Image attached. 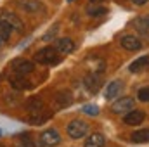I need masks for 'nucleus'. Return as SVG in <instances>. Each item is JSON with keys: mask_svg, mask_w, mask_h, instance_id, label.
<instances>
[{"mask_svg": "<svg viewBox=\"0 0 149 147\" xmlns=\"http://www.w3.org/2000/svg\"><path fill=\"white\" fill-rule=\"evenodd\" d=\"M137 97L141 102H149V87H144L137 92Z\"/></svg>", "mask_w": 149, "mask_h": 147, "instance_id": "obj_23", "label": "nucleus"}, {"mask_svg": "<svg viewBox=\"0 0 149 147\" xmlns=\"http://www.w3.org/2000/svg\"><path fill=\"white\" fill-rule=\"evenodd\" d=\"M12 31H14V30H12V28H10L3 19H0V38H2L3 42L12 37Z\"/></svg>", "mask_w": 149, "mask_h": 147, "instance_id": "obj_20", "label": "nucleus"}, {"mask_svg": "<svg viewBox=\"0 0 149 147\" xmlns=\"http://www.w3.org/2000/svg\"><path fill=\"white\" fill-rule=\"evenodd\" d=\"M92 3H97V2H102V0H90Z\"/></svg>", "mask_w": 149, "mask_h": 147, "instance_id": "obj_26", "label": "nucleus"}, {"mask_svg": "<svg viewBox=\"0 0 149 147\" xmlns=\"http://www.w3.org/2000/svg\"><path fill=\"white\" fill-rule=\"evenodd\" d=\"M132 142L135 144H148L149 142V128H142V130H137L132 133Z\"/></svg>", "mask_w": 149, "mask_h": 147, "instance_id": "obj_17", "label": "nucleus"}, {"mask_svg": "<svg viewBox=\"0 0 149 147\" xmlns=\"http://www.w3.org/2000/svg\"><path fill=\"white\" fill-rule=\"evenodd\" d=\"M149 66V55H142V57H137L132 64H130V73H139L142 69H146Z\"/></svg>", "mask_w": 149, "mask_h": 147, "instance_id": "obj_16", "label": "nucleus"}, {"mask_svg": "<svg viewBox=\"0 0 149 147\" xmlns=\"http://www.w3.org/2000/svg\"><path fill=\"white\" fill-rule=\"evenodd\" d=\"M17 5L28 14H43L45 12V5L40 0H19Z\"/></svg>", "mask_w": 149, "mask_h": 147, "instance_id": "obj_6", "label": "nucleus"}, {"mask_svg": "<svg viewBox=\"0 0 149 147\" xmlns=\"http://www.w3.org/2000/svg\"><path fill=\"white\" fill-rule=\"evenodd\" d=\"M104 144H106V139L102 133H92L88 135V139H85L83 147H104Z\"/></svg>", "mask_w": 149, "mask_h": 147, "instance_id": "obj_15", "label": "nucleus"}, {"mask_svg": "<svg viewBox=\"0 0 149 147\" xmlns=\"http://www.w3.org/2000/svg\"><path fill=\"white\" fill-rule=\"evenodd\" d=\"M35 61L38 64L43 66H50V64H57L59 62V52L54 47H43L35 54Z\"/></svg>", "mask_w": 149, "mask_h": 147, "instance_id": "obj_1", "label": "nucleus"}, {"mask_svg": "<svg viewBox=\"0 0 149 147\" xmlns=\"http://www.w3.org/2000/svg\"><path fill=\"white\" fill-rule=\"evenodd\" d=\"M121 88H123V83H121V81H118V80H114V81H111V83H108L106 92H104V97H106L108 101H113L114 97H118V95H120Z\"/></svg>", "mask_w": 149, "mask_h": 147, "instance_id": "obj_14", "label": "nucleus"}, {"mask_svg": "<svg viewBox=\"0 0 149 147\" xmlns=\"http://www.w3.org/2000/svg\"><path fill=\"white\" fill-rule=\"evenodd\" d=\"M56 101H57V107H68L71 104V95L70 92H59Z\"/></svg>", "mask_w": 149, "mask_h": 147, "instance_id": "obj_18", "label": "nucleus"}, {"mask_svg": "<svg viewBox=\"0 0 149 147\" xmlns=\"http://www.w3.org/2000/svg\"><path fill=\"white\" fill-rule=\"evenodd\" d=\"M134 5H144V3H148L149 0H130Z\"/></svg>", "mask_w": 149, "mask_h": 147, "instance_id": "obj_24", "label": "nucleus"}, {"mask_svg": "<svg viewBox=\"0 0 149 147\" xmlns=\"http://www.w3.org/2000/svg\"><path fill=\"white\" fill-rule=\"evenodd\" d=\"M87 14H88V16H92V17H97V16H102V14H106V9H104V7L88 5V7H87Z\"/></svg>", "mask_w": 149, "mask_h": 147, "instance_id": "obj_21", "label": "nucleus"}, {"mask_svg": "<svg viewBox=\"0 0 149 147\" xmlns=\"http://www.w3.org/2000/svg\"><path fill=\"white\" fill-rule=\"evenodd\" d=\"M26 109L30 111L31 114H42L43 111H45V104H43V101L40 99V97H31V99H28V102H26Z\"/></svg>", "mask_w": 149, "mask_h": 147, "instance_id": "obj_12", "label": "nucleus"}, {"mask_svg": "<svg viewBox=\"0 0 149 147\" xmlns=\"http://www.w3.org/2000/svg\"><path fill=\"white\" fill-rule=\"evenodd\" d=\"M134 109V99L132 97H120L111 104V111L114 114H127L128 111Z\"/></svg>", "mask_w": 149, "mask_h": 147, "instance_id": "obj_5", "label": "nucleus"}, {"mask_svg": "<svg viewBox=\"0 0 149 147\" xmlns=\"http://www.w3.org/2000/svg\"><path fill=\"white\" fill-rule=\"evenodd\" d=\"M66 130H68V135L71 139H83L88 132V125L83 119H73V121H70Z\"/></svg>", "mask_w": 149, "mask_h": 147, "instance_id": "obj_4", "label": "nucleus"}, {"mask_svg": "<svg viewBox=\"0 0 149 147\" xmlns=\"http://www.w3.org/2000/svg\"><path fill=\"white\" fill-rule=\"evenodd\" d=\"M120 45L125 49V50H139L141 47H142V43H141V40L137 37H134V35H125V37L120 40Z\"/></svg>", "mask_w": 149, "mask_h": 147, "instance_id": "obj_11", "label": "nucleus"}, {"mask_svg": "<svg viewBox=\"0 0 149 147\" xmlns=\"http://www.w3.org/2000/svg\"><path fill=\"white\" fill-rule=\"evenodd\" d=\"M135 28L141 31V33H148L149 31V16H144V17H137L134 21Z\"/></svg>", "mask_w": 149, "mask_h": 147, "instance_id": "obj_19", "label": "nucleus"}, {"mask_svg": "<svg viewBox=\"0 0 149 147\" xmlns=\"http://www.w3.org/2000/svg\"><path fill=\"white\" fill-rule=\"evenodd\" d=\"M9 83H10V87L16 88V90H26V88L31 87V83H30V80H28L26 76L17 74V73H10V76H9Z\"/></svg>", "mask_w": 149, "mask_h": 147, "instance_id": "obj_7", "label": "nucleus"}, {"mask_svg": "<svg viewBox=\"0 0 149 147\" xmlns=\"http://www.w3.org/2000/svg\"><path fill=\"white\" fill-rule=\"evenodd\" d=\"M16 147H26V146H24V144H23V142H21V140H19V142H17V144H16Z\"/></svg>", "mask_w": 149, "mask_h": 147, "instance_id": "obj_25", "label": "nucleus"}, {"mask_svg": "<svg viewBox=\"0 0 149 147\" xmlns=\"http://www.w3.org/2000/svg\"><path fill=\"white\" fill-rule=\"evenodd\" d=\"M85 87H87L88 92L95 94V92L101 88V76H99L97 73L87 74V76H85Z\"/></svg>", "mask_w": 149, "mask_h": 147, "instance_id": "obj_13", "label": "nucleus"}, {"mask_svg": "<svg viewBox=\"0 0 149 147\" xmlns=\"http://www.w3.org/2000/svg\"><path fill=\"white\" fill-rule=\"evenodd\" d=\"M2 43H3V40H2V38H0V47H2Z\"/></svg>", "mask_w": 149, "mask_h": 147, "instance_id": "obj_27", "label": "nucleus"}, {"mask_svg": "<svg viewBox=\"0 0 149 147\" xmlns=\"http://www.w3.org/2000/svg\"><path fill=\"white\" fill-rule=\"evenodd\" d=\"M35 69V64L28 59H23V57H17L10 62V73H17L23 74V76H28V74L33 73Z\"/></svg>", "mask_w": 149, "mask_h": 147, "instance_id": "obj_2", "label": "nucleus"}, {"mask_svg": "<svg viewBox=\"0 0 149 147\" xmlns=\"http://www.w3.org/2000/svg\"><path fill=\"white\" fill-rule=\"evenodd\" d=\"M68 2H74V0H68Z\"/></svg>", "mask_w": 149, "mask_h": 147, "instance_id": "obj_28", "label": "nucleus"}, {"mask_svg": "<svg viewBox=\"0 0 149 147\" xmlns=\"http://www.w3.org/2000/svg\"><path fill=\"white\" fill-rule=\"evenodd\" d=\"M38 140H40L42 147H54L57 144H61V135H59V132L56 128H47V130H43L40 133Z\"/></svg>", "mask_w": 149, "mask_h": 147, "instance_id": "obj_3", "label": "nucleus"}, {"mask_svg": "<svg viewBox=\"0 0 149 147\" xmlns=\"http://www.w3.org/2000/svg\"><path fill=\"white\" fill-rule=\"evenodd\" d=\"M0 19H3L14 31H21V30H23V21H21L14 12H2V14H0Z\"/></svg>", "mask_w": 149, "mask_h": 147, "instance_id": "obj_10", "label": "nucleus"}, {"mask_svg": "<svg viewBox=\"0 0 149 147\" xmlns=\"http://www.w3.org/2000/svg\"><path fill=\"white\" fill-rule=\"evenodd\" d=\"M0 147H3V146H0Z\"/></svg>", "mask_w": 149, "mask_h": 147, "instance_id": "obj_29", "label": "nucleus"}, {"mask_svg": "<svg viewBox=\"0 0 149 147\" xmlns=\"http://www.w3.org/2000/svg\"><path fill=\"white\" fill-rule=\"evenodd\" d=\"M144 118H146L144 111L132 109L123 116V121H125V125H132V126H134V125H141V123L144 121Z\"/></svg>", "mask_w": 149, "mask_h": 147, "instance_id": "obj_9", "label": "nucleus"}, {"mask_svg": "<svg viewBox=\"0 0 149 147\" xmlns=\"http://www.w3.org/2000/svg\"><path fill=\"white\" fill-rule=\"evenodd\" d=\"M54 49H56L59 54L68 55V54H71L74 50V42L71 38H57L56 43H54Z\"/></svg>", "mask_w": 149, "mask_h": 147, "instance_id": "obj_8", "label": "nucleus"}, {"mask_svg": "<svg viewBox=\"0 0 149 147\" xmlns=\"http://www.w3.org/2000/svg\"><path fill=\"white\" fill-rule=\"evenodd\" d=\"M81 111L87 114V116H97L99 114V106H95V104H85Z\"/></svg>", "mask_w": 149, "mask_h": 147, "instance_id": "obj_22", "label": "nucleus"}]
</instances>
